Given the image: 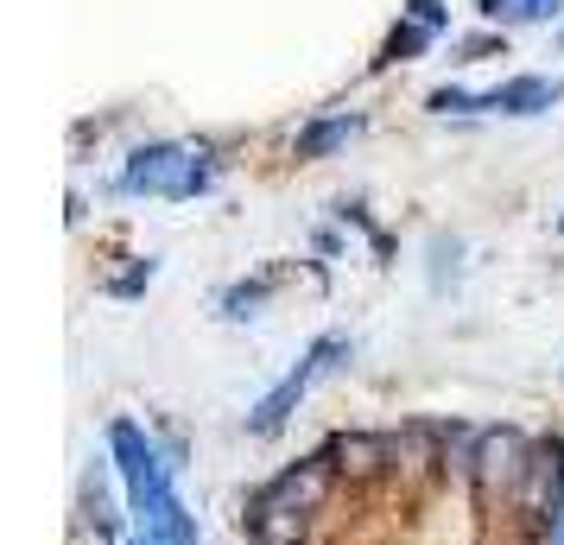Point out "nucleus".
<instances>
[{
	"instance_id": "f257e3e1",
	"label": "nucleus",
	"mask_w": 564,
	"mask_h": 545,
	"mask_svg": "<svg viewBox=\"0 0 564 545\" xmlns=\"http://www.w3.org/2000/svg\"><path fill=\"white\" fill-rule=\"evenodd\" d=\"M349 356H356V337H343V330H324V337H317L305 356H299V368H285L280 388H267L254 406L241 413V432H248V438H280L285 425H292V413L305 406V393L317 388L324 374L349 368Z\"/></svg>"
},
{
	"instance_id": "f03ea898",
	"label": "nucleus",
	"mask_w": 564,
	"mask_h": 545,
	"mask_svg": "<svg viewBox=\"0 0 564 545\" xmlns=\"http://www.w3.org/2000/svg\"><path fill=\"white\" fill-rule=\"evenodd\" d=\"M121 489V476H115V464L108 457H89V469H83L77 482V526L89 533L96 545H128V494Z\"/></svg>"
},
{
	"instance_id": "7ed1b4c3",
	"label": "nucleus",
	"mask_w": 564,
	"mask_h": 545,
	"mask_svg": "<svg viewBox=\"0 0 564 545\" xmlns=\"http://www.w3.org/2000/svg\"><path fill=\"white\" fill-rule=\"evenodd\" d=\"M552 102H564L558 77H508L501 89L482 96V115H545Z\"/></svg>"
},
{
	"instance_id": "20e7f679",
	"label": "nucleus",
	"mask_w": 564,
	"mask_h": 545,
	"mask_svg": "<svg viewBox=\"0 0 564 545\" xmlns=\"http://www.w3.org/2000/svg\"><path fill=\"white\" fill-rule=\"evenodd\" d=\"M361 133V115H324V121H311V128H299V140H292V153L305 159H330L336 146H349Z\"/></svg>"
},
{
	"instance_id": "39448f33",
	"label": "nucleus",
	"mask_w": 564,
	"mask_h": 545,
	"mask_svg": "<svg viewBox=\"0 0 564 545\" xmlns=\"http://www.w3.org/2000/svg\"><path fill=\"white\" fill-rule=\"evenodd\" d=\"M280 292V273H254V280H235V286H223V298H216V317H229V324H248V317H260V305Z\"/></svg>"
},
{
	"instance_id": "423d86ee",
	"label": "nucleus",
	"mask_w": 564,
	"mask_h": 545,
	"mask_svg": "<svg viewBox=\"0 0 564 545\" xmlns=\"http://www.w3.org/2000/svg\"><path fill=\"white\" fill-rule=\"evenodd\" d=\"M419 52H432V32L419 26V20H400V26L387 32V45H381V57H375V64H412Z\"/></svg>"
},
{
	"instance_id": "0eeeda50",
	"label": "nucleus",
	"mask_w": 564,
	"mask_h": 545,
	"mask_svg": "<svg viewBox=\"0 0 564 545\" xmlns=\"http://www.w3.org/2000/svg\"><path fill=\"white\" fill-rule=\"evenodd\" d=\"M488 20H501V26H513V20H558L564 0H482Z\"/></svg>"
},
{
	"instance_id": "6e6552de",
	"label": "nucleus",
	"mask_w": 564,
	"mask_h": 545,
	"mask_svg": "<svg viewBox=\"0 0 564 545\" xmlns=\"http://www.w3.org/2000/svg\"><path fill=\"white\" fill-rule=\"evenodd\" d=\"M153 273H159V260H153V254H140V260L128 266V273H121V280H108L102 292H108V298H121V305H133L140 292L153 286Z\"/></svg>"
},
{
	"instance_id": "1a4fd4ad",
	"label": "nucleus",
	"mask_w": 564,
	"mask_h": 545,
	"mask_svg": "<svg viewBox=\"0 0 564 545\" xmlns=\"http://www.w3.org/2000/svg\"><path fill=\"white\" fill-rule=\"evenodd\" d=\"M457 254H463V241H451V235L432 241V292H444L451 280H457Z\"/></svg>"
},
{
	"instance_id": "9d476101",
	"label": "nucleus",
	"mask_w": 564,
	"mask_h": 545,
	"mask_svg": "<svg viewBox=\"0 0 564 545\" xmlns=\"http://www.w3.org/2000/svg\"><path fill=\"white\" fill-rule=\"evenodd\" d=\"M425 108L432 115H482V96H469V89H432Z\"/></svg>"
},
{
	"instance_id": "9b49d317",
	"label": "nucleus",
	"mask_w": 564,
	"mask_h": 545,
	"mask_svg": "<svg viewBox=\"0 0 564 545\" xmlns=\"http://www.w3.org/2000/svg\"><path fill=\"white\" fill-rule=\"evenodd\" d=\"M406 20H419L425 32L451 26V13H444V0H406Z\"/></svg>"
},
{
	"instance_id": "f8f14e48",
	"label": "nucleus",
	"mask_w": 564,
	"mask_h": 545,
	"mask_svg": "<svg viewBox=\"0 0 564 545\" xmlns=\"http://www.w3.org/2000/svg\"><path fill=\"white\" fill-rule=\"evenodd\" d=\"M495 52H501V39H488L482 32V39H463L457 45V64H476V57H495Z\"/></svg>"
},
{
	"instance_id": "ddd939ff",
	"label": "nucleus",
	"mask_w": 564,
	"mask_h": 545,
	"mask_svg": "<svg viewBox=\"0 0 564 545\" xmlns=\"http://www.w3.org/2000/svg\"><path fill=\"white\" fill-rule=\"evenodd\" d=\"M558 235H564V216H558Z\"/></svg>"
},
{
	"instance_id": "4468645a",
	"label": "nucleus",
	"mask_w": 564,
	"mask_h": 545,
	"mask_svg": "<svg viewBox=\"0 0 564 545\" xmlns=\"http://www.w3.org/2000/svg\"><path fill=\"white\" fill-rule=\"evenodd\" d=\"M558 45H564V39H558Z\"/></svg>"
}]
</instances>
